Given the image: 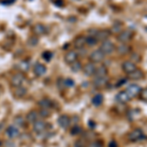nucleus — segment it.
Listing matches in <instances>:
<instances>
[{"label":"nucleus","instance_id":"1","mask_svg":"<svg viewBox=\"0 0 147 147\" xmlns=\"http://www.w3.org/2000/svg\"><path fill=\"white\" fill-rule=\"evenodd\" d=\"M89 61L93 64H97V63H101L102 61L105 59V54L102 52L100 49H96V50L92 51L90 54H89Z\"/></svg>","mask_w":147,"mask_h":147},{"label":"nucleus","instance_id":"2","mask_svg":"<svg viewBox=\"0 0 147 147\" xmlns=\"http://www.w3.org/2000/svg\"><path fill=\"white\" fill-rule=\"evenodd\" d=\"M132 37H134V32H130L129 30H122L120 34H118L117 40L122 44H125L130 41Z\"/></svg>","mask_w":147,"mask_h":147},{"label":"nucleus","instance_id":"3","mask_svg":"<svg viewBox=\"0 0 147 147\" xmlns=\"http://www.w3.org/2000/svg\"><path fill=\"white\" fill-rule=\"evenodd\" d=\"M99 49H100L105 55H108V54H112L113 52L116 50V45L111 40H105V41H103L101 43L100 48Z\"/></svg>","mask_w":147,"mask_h":147},{"label":"nucleus","instance_id":"4","mask_svg":"<svg viewBox=\"0 0 147 147\" xmlns=\"http://www.w3.org/2000/svg\"><path fill=\"white\" fill-rule=\"evenodd\" d=\"M26 80V77L25 75H23V74H15V75H13V77L11 78V85L13 87H20L22 86L23 84L25 82Z\"/></svg>","mask_w":147,"mask_h":147},{"label":"nucleus","instance_id":"5","mask_svg":"<svg viewBox=\"0 0 147 147\" xmlns=\"http://www.w3.org/2000/svg\"><path fill=\"white\" fill-rule=\"evenodd\" d=\"M127 138H129V140L131 142L141 140L142 138H144L143 131H142V129H136L131 130V131L129 134V136H127Z\"/></svg>","mask_w":147,"mask_h":147},{"label":"nucleus","instance_id":"6","mask_svg":"<svg viewBox=\"0 0 147 147\" xmlns=\"http://www.w3.org/2000/svg\"><path fill=\"white\" fill-rule=\"evenodd\" d=\"M111 34H112V32H111L110 30H106V28H104V30H97L94 36L96 37L97 41L103 42V41H105V40H108Z\"/></svg>","mask_w":147,"mask_h":147},{"label":"nucleus","instance_id":"7","mask_svg":"<svg viewBox=\"0 0 147 147\" xmlns=\"http://www.w3.org/2000/svg\"><path fill=\"white\" fill-rule=\"evenodd\" d=\"M141 89L142 88L139 86L138 84H130L129 86H127V90H125V91H127V93L129 94V96L130 97V99H131V98H134V97L139 95Z\"/></svg>","mask_w":147,"mask_h":147},{"label":"nucleus","instance_id":"8","mask_svg":"<svg viewBox=\"0 0 147 147\" xmlns=\"http://www.w3.org/2000/svg\"><path fill=\"white\" fill-rule=\"evenodd\" d=\"M6 136L10 139L17 138V137L20 136V129H19V127H17V125H12L10 127H8L6 129Z\"/></svg>","mask_w":147,"mask_h":147},{"label":"nucleus","instance_id":"9","mask_svg":"<svg viewBox=\"0 0 147 147\" xmlns=\"http://www.w3.org/2000/svg\"><path fill=\"white\" fill-rule=\"evenodd\" d=\"M32 129H34V132H36V134H42V132H44L46 129V123L42 120L35 121L34 123V125H32Z\"/></svg>","mask_w":147,"mask_h":147},{"label":"nucleus","instance_id":"10","mask_svg":"<svg viewBox=\"0 0 147 147\" xmlns=\"http://www.w3.org/2000/svg\"><path fill=\"white\" fill-rule=\"evenodd\" d=\"M64 60H65V62L69 64V65H71V64H73L74 62H76V61L78 60L77 51H75V50L67 51L65 54V56H64Z\"/></svg>","mask_w":147,"mask_h":147},{"label":"nucleus","instance_id":"11","mask_svg":"<svg viewBox=\"0 0 147 147\" xmlns=\"http://www.w3.org/2000/svg\"><path fill=\"white\" fill-rule=\"evenodd\" d=\"M122 69L125 74L129 75V74L132 73L134 71H136L137 67H136V63H134L130 60H127V61H125V62L122 64Z\"/></svg>","mask_w":147,"mask_h":147},{"label":"nucleus","instance_id":"12","mask_svg":"<svg viewBox=\"0 0 147 147\" xmlns=\"http://www.w3.org/2000/svg\"><path fill=\"white\" fill-rule=\"evenodd\" d=\"M95 70H96L95 64H93V63H91V62L85 64L84 67L82 68V71H84V76H86V77H91V76H94Z\"/></svg>","mask_w":147,"mask_h":147},{"label":"nucleus","instance_id":"13","mask_svg":"<svg viewBox=\"0 0 147 147\" xmlns=\"http://www.w3.org/2000/svg\"><path fill=\"white\" fill-rule=\"evenodd\" d=\"M109 79L108 77H101V78H94L93 80V85L97 88H102V87H105L108 84Z\"/></svg>","mask_w":147,"mask_h":147},{"label":"nucleus","instance_id":"14","mask_svg":"<svg viewBox=\"0 0 147 147\" xmlns=\"http://www.w3.org/2000/svg\"><path fill=\"white\" fill-rule=\"evenodd\" d=\"M130 100V97L129 96V94L127 93V91H120L119 93L116 95V101L118 103L121 104H125Z\"/></svg>","mask_w":147,"mask_h":147},{"label":"nucleus","instance_id":"15","mask_svg":"<svg viewBox=\"0 0 147 147\" xmlns=\"http://www.w3.org/2000/svg\"><path fill=\"white\" fill-rule=\"evenodd\" d=\"M58 124L62 129H68L71 124V119L67 115H61L58 119Z\"/></svg>","mask_w":147,"mask_h":147},{"label":"nucleus","instance_id":"16","mask_svg":"<svg viewBox=\"0 0 147 147\" xmlns=\"http://www.w3.org/2000/svg\"><path fill=\"white\" fill-rule=\"evenodd\" d=\"M85 45H86V40H85V36H84V35L78 36L74 40V46H75V48L79 49V50L82 49Z\"/></svg>","mask_w":147,"mask_h":147},{"label":"nucleus","instance_id":"17","mask_svg":"<svg viewBox=\"0 0 147 147\" xmlns=\"http://www.w3.org/2000/svg\"><path fill=\"white\" fill-rule=\"evenodd\" d=\"M108 74V69L105 65H101L99 67H96L95 73H94V78H101L106 77Z\"/></svg>","mask_w":147,"mask_h":147},{"label":"nucleus","instance_id":"18","mask_svg":"<svg viewBox=\"0 0 147 147\" xmlns=\"http://www.w3.org/2000/svg\"><path fill=\"white\" fill-rule=\"evenodd\" d=\"M144 77V74L141 70L136 69V71H134L132 73H130L127 75V79L130 80H141Z\"/></svg>","mask_w":147,"mask_h":147},{"label":"nucleus","instance_id":"19","mask_svg":"<svg viewBox=\"0 0 147 147\" xmlns=\"http://www.w3.org/2000/svg\"><path fill=\"white\" fill-rule=\"evenodd\" d=\"M34 73L37 76V77H41V76H43L44 74L46 73L45 66L42 65V64H40V63H36L34 66Z\"/></svg>","mask_w":147,"mask_h":147},{"label":"nucleus","instance_id":"20","mask_svg":"<svg viewBox=\"0 0 147 147\" xmlns=\"http://www.w3.org/2000/svg\"><path fill=\"white\" fill-rule=\"evenodd\" d=\"M32 32H34V34L36 35V36H39V35L45 34L46 30H45V27H44L42 24H36V25H34V28H32Z\"/></svg>","mask_w":147,"mask_h":147},{"label":"nucleus","instance_id":"21","mask_svg":"<svg viewBox=\"0 0 147 147\" xmlns=\"http://www.w3.org/2000/svg\"><path fill=\"white\" fill-rule=\"evenodd\" d=\"M117 51H118V53L121 54V55H127V54H129L131 52V47L129 45H127V43L121 44L120 46L117 47Z\"/></svg>","mask_w":147,"mask_h":147},{"label":"nucleus","instance_id":"22","mask_svg":"<svg viewBox=\"0 0 147 147\" xmlns=\"http://www.w3.org/2000/svg\"><path fill=\"white\" fill-rule=\"evenodd\" d=\"M27 121L28 123H30V124H34L35 121L38 120V114H37L35 111H30V112L28 113L27 115Z\"/></svg>","mask_w":147,"mask_h":147},{"label":"nucleus","instance_id":"23","mask_svg":"<svg viewBox=\"0 0 147 147\" xmlns=\"http://www.w3.org/2000/svg\"><path fill=\"white\" fill-rule=\"evenodd\" d=\"M103 100H104V98H103V95L100 93H98V94H96V95H94L93 97H92V104H93L94 106H96V107H98V106H100L102 103H103Z\"/></svg>","mask_w":147,"mask_h":147},{"label":"nucleus","instance_id":"24","mask_svg":"<svg viewBox=\"0 0 147 147\" xmlns=\"http://www.w3.org/2000/svg\"><path fill=\"white\" fill-rule=\"evenodd\" d=\"M70 67H71V70L73 71V72H75V73H78V72H80V71H82V63L80 62V61H76V62H74L73 64H71L70 65Z\"/></svg>","mask_w":147,"mask_h":147},{"label":"nucleus","instance_id":"25","mask_svg":"<svg viewBox=\"0 0 147 147\" xmlns=\"http://www.w3.org/2000/svg\"><path fill=\"white\" fill-rule=\"evenodd\" d=\"M85 40H86V45L88 46H94L97 44V39L96 37L94 36V35H87V36H85Z\"/></svg>","mask_w":147,"mask_h":147},{"label":"nucleus","instance_id":"26","mask_svg":"<svg viewBox=\"0 0 147 147\" xmlns=\"http://www.w3.org/2000/svg\"><path fill=\"white\" fill-rule=\"evenodd\" d=\"M14 94H15V96L17 97H24L27 94V88H25V87H16L15 88V91H14Z\"/></svg>","mask_w":147,"mask_h":147},{"label":"nucleus","instance_id":"27","mask_svg":"<svg viewBox=\"0 0 147 147\" xmlns=\"http://www.w3.org/2000/svg\"><path fill=\"white\" fill-rule=\"evenodd\" d=\"M38 105L40 106V108H41V109H50L51 102H50L49 99L43 98V99H41V100L38 102Z\"/></svg>","mask_w":147,"mask_h":147},{"label":"nucleus","instance_id":"28","mask_svg":"<svg viewBox=\"0 0 147 147\" xmlns=\"http://www.w3.org/2000/svg\"><path fill=\"white\" fill-rule=\"evenodd\" d=\"M18 66H19V69H20L21 71H23V72H27L28 69L30 68V64L27 60H24L22 62H20Z\"/></svg>","mask_w":147,"mask_h":147},{"label":"nucleus","instance_id":"29","mask_svg":"<svg viewBox=\"0 0 147 147\" xmlns=\"http://www.w3.org/2000/svg\"><path fill=\"white\" fill-rule=\"evenodd\" d=\"M14 124H15V125H17V127H22V125H25V119H24L22 116L19 115L14 119Z\"/></svg>","mask_w":147,"mask_h":147},{"label":"nucleus","instance_id":"30","mask_svg":"<svg viewBox=\"0 0 147 147\" xmlns=\"http://www.w3.org/2000/svg\"><path fill=\"white\" fill-rule=\"evenodd\" d=\"M139 97H140V99L142 101H144L147 103V87L141 89L140 93H139Z\"/></svg>","mask_w":147,"mask_h":147},{"label":"nucleus","instance_id":"31","mask_svg":"<svg viewBox=\"0 0 147 147\" xmlns=\"http://www.w3.org/2000/svg\"><path fill=\"white\" fill-rule=\"evenodd\" d=\"M86 147H103V143L100 140H94L87 144Z\"/></svg>","mask_w":147,"mask_h":147},{"label":"nucleus","instance_id":"32","mask_svg":"<svg viewBox=\"0 0 147 147\" xmlns=\"http://www.w3.org/2000/svg\"><path fill=\"white\" fill-rule=\"evenodd\" d=\"M80 132H82V127H78V125H75V127L71 129V134H74V136H79Z\"/></svg>","mask_w":147,"mask_h":147},{"label":"nucleus","instance_id":"33","mask_svg":"<svg viewBox=\"0 0 147 147\" xmlns=\"http://www.w3.org/2000/svg\"><path fill=\"white\" fill-rule=\"evenodd\" d=\"M39 115L43 118H47L50 116V111H49V109H41L39 111Z\"/></svg>","mask_w":147,"mask_h":147},{"label":"nucleus","instance_id":"34","mask_svg":"<svg viewBox=\"0 0 147 147\" xmlns=\"http://www.w3.org/2000/svg\"><path fill=\"white\" fill-rule=\"evenodd\" d=\"M141 57L138 55V54H136V53H134L132 54V56H131V60L130 61H132L134 63H136V62H140V60H141Z\"/></svg>","mask_w":147,"mask_h":147},{"label":"nucleus","instance_id":"35","mask_svg":"<svg viewBox=\"0 0 147 147\" xmlns=\"http://www.w3.org/2000/svg\"><path fill=\"white\" fill-rule=\"evenodd\" d=\"M64 84H65L66 86L70 87V86H74V84H75V82H74V80H73L68 79V80H64Z\"/></svg>","mask_w":147,"mask_h":147},{"label":"nucleus","instance_id":"36","mask_svg":"<svg viewBox=\"0 0 147 147\" xmlns=\"http://www.w3.org/2000/svg\"><path fill=\"white\" fill-rule=\"evenodd\" d=\"M84 146H85V144L82 139H79V140L76 141V143H75V147H84Z\"/></svg>","mask_w":147,"mask_h":147},{"label":"nucleus","instance_id":"37","mask_svg":"<svg viewBox=\"0 0 147 147\" xmlns=\"http://www.w3.org/2000/svg\"><path fill=\"white\" fill-rule=\"evenodd\" d=\"M51 57H52L51 52L46 51V52H44V53H43V58L45 59V60H50V58H51Z\"/></svg>","mask_w":147,"mask_h":147},{"label":"nucleus","instance_id":"38","mask_svg":"<svg viewBox=\"0 0 147 147\" xmlns=\"http://www.w3.org/2000/svg\"><path fill=\"white\" fill-rule=\"evenodd\" d=\"M108 147H118V144H117V142L113 140V141H111L110 143H109Z\"/></svg>","mask_w":147,"mask_h":147},{"label":"nucleus","instance_id":"39","mask_svg":"<svg viewBox=\"0 0 147 147\" xmlns=\"http://www.w3.org/2000/svg\"><path fill=\"white\" fill-rule=\"evenodd\" d=\"M121 82H119V84H117V86H121L122 84H124L125 82H127V79H124V80H120Z\"/></svg>","mask_w":147,"mask_h":147},{"label":"nucleus","instance_id":"40","mask_svg":"<svg viewBox=\"0 0 147 147\" xmlns=\"http://www.w3.org/2000/svg\"><path fill=\"white\" fill-rule=\"evenodd\" d=\"M0 144H1V141H0Z\"/></svg>","mask_w":147,"mask_h":147},{"label":"nucleus","instance_id":"41","mask_svg":"<svg viewBox=\"0 0 147 147\" xmlns=\"http://www.w3.org/2000/svg\"><path fill=\"white\" fill-rule=\"evenodd\" d=\"M146 30H147V28H146Z\"/></svg>","mask_w":147,"mask_h":147}]
</instances>
